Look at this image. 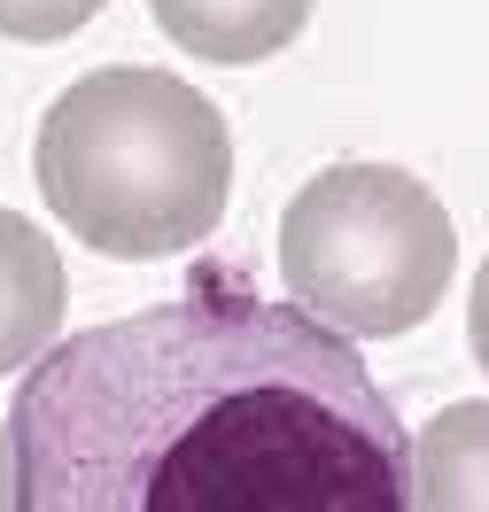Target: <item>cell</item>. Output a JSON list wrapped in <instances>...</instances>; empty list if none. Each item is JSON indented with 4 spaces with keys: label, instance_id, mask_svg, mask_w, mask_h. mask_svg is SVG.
<instances>
[{
    "label": "cell",
    "instance_id": "obj_1",
    "mask_svg": "<svg viewBox=\"0 0 489 512\" xmlns=\"http://www.w3.org/2000/svg\"><path fill=\"white\" fill-rule=\"evenodd\" d=\"M24 512H412V443L350 334L195 288L86 326L8 404Z\"/></svg>",
    "mask_w": 489,
    "mask_h": 512
},
{
    "label": "cell",
    "instance_id": "obj_2",
    "mask_svg": "<svg viewBox=\"0 0 489 512\" xmlns=\"http://www.w3.org/2000/svg\"><path fill=\"white\" fill-rule=\"evenodd\" d=\"M32 179L70 241L117 264H163L226 218L233 132L187 78L117 63L55 94L32 140Z\"/></svg>",
    "mask_w": 489,
    "mask_h": 512
},
{
    "label": "cell",
    "instance_id": "obj_3",
    "mask_svg": "<svg viewBox=\"0 0 489 512\" xmlns=\"http://www.w3.org/2000/svg\"><path fill=\"white\" fill-rule=\"evenodd\" d=\"M458 264L451 210L396 163H326L280 218L288 295L350 342H389L443 303Z\"/></svg>",
    "mask_w": 489,
    "mask_h": 512
},
{
    "label": "cell",
    "instance_id": "obj_4",
    "mask_svg": "<svg viewBox=\"0 0 489 512\" xmlns=\"http://www.w3.org/2000/svg\"><path fill=\"white\" fill-rule=\"evenodd\" d=\"M319 0H148V16L179 55L202 63H264L303 39Z\"/></svg>",
    "mask_w": 489,
    "mask_h": 512
},
{
    "label": "cell",
    "instance_id": "obj_5",
    "mask_svg": "<svg viewBox=\"0 0 489 512\" xmlns=\"http://www.w3.org/2000/svg\"><path fill=\"white\" fill-rule=\"evenodd\" d=\"M63 295H70V280H63L55 241H47L32 218L0 210V373L32 365V357L55 342Z\"/></svg>",
    "mask_w": 489,
    "mask_h": 512
},
{
    "label": "cell",
    "instance_id": "obj_6",
    "mask_svg": "<svg viewBox=\"0 0 489 512\" xmlns=\"http://www.w3.org/2000/svg\"><path fill=\"white\" fill-rule=\"evenodd\" d=\"M412 512H489V404H443L420 427Z\"/></svg>",
    "mask_w": 489,
    "mask_h": 512
},
{
    "label": "cell",
    "instance_id": "obj_7",
    "mask_svg": "<svg viewBox=\"0 0 489 512\" xmlns=\"http://www.w3.org/2000/svg\"><path fill=\"white\" fill-rule=\"evenodd\" d=\"M109 0H0V39H24V47H47V39L86 32Z\"/></svg>",
    "mask_w": 489,
    "mask_h": 512
},
{
    "label": "cell",
    "instance_id": "obj_8",
    "mask_svg": "<svg viewBox=\"0 0 489 512\" xmlns=\"http://www.w3.org/2000/svg\"><path fill=\"white\" fill-rule=\"evenodd\" d=\"M466 342H474V357H482V373H489V256H482V272H474V303H466Z\"/></svg>",
    "mask_w": 489,
    "mask_h": 512
},
{
    "label": "cell",
    "instance_id": "obj_9",
    "mask_svg": "<svg viewBox=\"0 0 489 512\" xmlns=\"http://www.w3.org/2000/svg\"><path fill=\"white\" fill-rule=\"evenodd\" d=\"M16 505V435L0 427V512Z\"/></svg>",
    "mask_w": 489,
    "mask_h": 512
}]
</instances>
